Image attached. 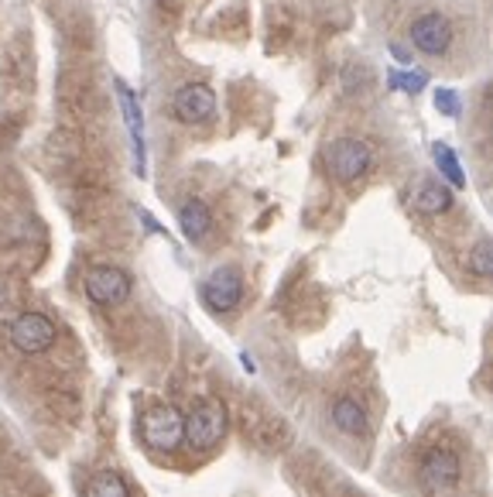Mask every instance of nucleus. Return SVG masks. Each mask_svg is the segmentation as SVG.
<instances>
[{
    "label": "nucleus",
    "instance_id": "8",
    "mask_svg": "<svg viewBox=\"0 0 493 497\" xmlns=\"http://www.w3.org/2000/svg\"><path fill=\"white\" fill-rule=\"evenodd\" d=\"M418 477H422V484H425L428 491H449V487L459 484L463 463L446 446H432V450H425L422 463H418Z\"/></svg>",
    "mask_w": 493,
    "mask_h": 497
},
{
    "label": "nucleus",
    "instance_id": "2",
    "mask_svg": "<svg viewBox=\"0 0 493 497\" xmlns=\"http://www.w3.org/2000/svg\"><path fill=\"white\" fill-rule=\"evenodd\" d=\"M370 165H374V151H370V144L360 141V137H336V141H329V148H326V168H329V175L336 182H343V185L360 182L370 172Z\"/></svg>",
    "mask_w": 493,
    "mask_h": 497
},
{
    "label": "nucleus",
    "instance_id": "6",
    "mask_svg": "<svg viewBox=\"0 0 493 497\" xmlns=\"http://www.w3.org/2000/svg\"><path fill=\"white\" fill-rule=\"evenodd\" d=\"M244 298V274L233 265H223L216 272H209V278L202 281V302L213 313H233Z\"/></svg>",
    "mask_w": 493,
    "mask_h": 497
},
{
    "label": "nucleus",
    "instance_id": "1",
    "mask_svg": "<svg viewBox=\"0 0 493 497\" xmlns=\"http://www.w3.org/2000/svg\"><path fill=\"white\" fill-rule=\"evenodd\" d=\"M226 429H230V411L220 398H199L196 408L185 415V443L199 452L220 446Z\"/></svg>",
    "mask_w": 493,
    "mask_h": 497
},
{
    "label": "nucleus",
    "instance_id": "7",
    "mask_svg": "<svg viewBox=\"0 0 493 497\" xmlns=\"http://www.w3.org/2000/svg\"><path fill=\"white\" fill-rule=\"evenodd\" d=\"M172 113L182 124L199 127L206 120H213V113H216V93L206 83H185L172 96Z\"/></svg>",
    "mask_w": 493,
    "mask_h": 497
},
{
    "label": "nucleus",
    "instance_id": "18",
    "mask_svg": "<svg viewBox=\"0 0 493 497\" xmlns=\"http://www.w3.org/2000/svg\"><path fill=\"white\" fill-rule=\"evenodd\" d=\"M435 110L446 117H459V96L452 90H435Z\"/></svg>",
    "mask_w": 493,
    "mask_h": 497
},
{
    "label": "nucleus",
    "instance_id": "3",
    "mask_svg": "<svg viewBox=\"0 0 493 497\" xmlns=\"http://www.w3.org/2000/svg\"><path fill=\"white\" fill-rule=\"evenodd\" d=\"M141 439L155 452H172L185 443V415L175 405H155L141 419Z\"/></svg>",
    "mask_w": 493,
    "mask_h": 497
},
{
    "label": "nucleus",
    "instance_id": "13",
    "mask_svg": "<svg viewBox=\"0 0 493 497\" xmlns=\"http://www.w3.org/2000/svg\"><path fill=\"white\" fill-rule=\"evenodd\" d=\"M333 426L339 432H346V436H367L370 432V419H367V411H363V405H360L357 398L343 395V398H336V405H333Z\"/></svg>",
    "mask_w": 493,
    "mask_h": 497
},
{
    "label": "nucleus",
    "instance_id": "10",
    "mask_svg": "<svg viewBox=\"0 0 493 497\" xmlns=\"http://www.w3.org/2000/svg\"><path fill=\"white\" fill-rule=\"evenodd\" d=\"M113 90L120 100V113H124V124H127V134L134 144V161H137V175H144V113L137 103V93L124 83V79H113Z\"/></svg>",
    "mask_w": 493,
    "mask_h": 497
},
{
    "label": "nucleus",
    "instance_id": "19",
    "mask_svg": "<svg viewBox=\"0 0 493 497\" xmlns=\"http://www.w3.org/2000/svg\"><path fill=\"white\" fill-rule=\"evenodd\" d=\"M391 52H394V59H398V62H411V52H408L404 45H391Z\"/></svg>",
    "mask_w": 493,
    "mask_h": 497
},
{
    "label": "nucleus",
    "instance_id": "17",
    "mask_svg": "<svg viewBox=\"0 0 493 497\" xmlns=\"http://www.w3.org/2000/svg\"><path fill=\"white\" fill-rule=\"evenodd\" d=\"M387 76H391V86H394V90H404V93H411V96L428 86V72H422V69H404V72L394 69V72H387Z\"/></svg>",
    "mask_w": 493,
    "mask_h": 497
},
{
    "label": "nucleus",
    "instance_id": "16",
    "mask_svg": "<svg viewBox=\"0 0 493 497\" xmlns=\"http://www.w3.org/2000/svg\"><path fill=\"white\" fill-rule=\"evenodd\" d=\"M466 272L476 278H490L493 274V244L490 240H476L473 250L466 254Z\"/></svg>",
    "mask_w": 493,
    "mask_h": 497
},
{
    "label": "nucleus",
    "instance_id": "9",
    "mask_svg": "<svg viewBox=\"0 0 493 497\" xmlns=\"http://www.w3.org/2000/svg\"><path fill=\"white\" fill-rule=\"evenodd\" d=\"M411 45L422 55H446L452 45V21L439 11H428L411 21Z\"/></svg>",
    "mask_w": 493,
    "mask_h": 497
},
{
    "label": "nucleus",
    "instance_id": "5",
    "mask_svg": "<svg viewBox=\"0 0 493 497\" xmlns=\"http://www.w3.org/2000/svg\"><path fill=\"white\" fill-rule=\"evenodd\" d=\"M55 322L45 316V313H21V316L11 322V330H7V339H11V346L18 350V354H45L48 346L55 343Z\"/></svg>",
    "mask_w": 493,
    "mask_h": 497
},
{
    "label": "nucleus",
    "instance_id": "14",
    "mask_svg": "<svg viewBox=\"0 0 493 497\" xmlns=\"http://www.w3.org/2000/svg\"><path fill=\"white\" fill-rule=\"evenodd\" d=\"M432 159H435L439 175H442L452 189H466V172H463V165H459V159H456V151L449 148L446 141H435V144H432Z\"/></svg>",
    "mask_w": 493,
    "mask_h": 497
},
{
    "label": "nucleus",
    "instance_id": "4",
    "mask_svg": "<svg viewBox=\"0 0 493 497\" xmlns=\"http://www.w3.org/2000/svg\"><path fill=\"white\" fill-rule=\"evenodd\" d=\"M83 289H86L90 302L103 306V309H113V306H124L131 298L134 281H131V274L124 272V268H117V265H93L90 272H86Z\"/></svg>",
    "mask_w": 493,
    "mask_h": 497
},
{
    "label": "nucleus",
    "instance_id": "12",
    "mask_svg": "<svg viewBox=\"0 0 493 497\" xmlns=\"http://www.w3.org/2000/svg\"><path fill=\"white\" fill-rule=\"evenodd\" d=\"M179 230L185 240H192V244H199L209 237V230H213V213H209V206L202 203V200H185L179 206Z\"/></svg>",
    "mask_w": 493,
    "mask_h": 497
},
{
    "label": "nucleus",
    "instance_id": "11",
    "mask_svg": "<svg viewBox=\"0 0 493 497\" xmlns=\"http://www.w3.org/2000/svg\"><path fill=\"white\" fill-rule=\"evenodd\" d=\"M411 206H415L422 216H442V213L452 209V189L439 179H425L418 189H415Z\"/></svg>",
    "mask_w": 493,
    "mask_h": 497
},
{
    "label": "nucleus",
    "instance_id": "15",
    "mask_svg": "<svg viewBox=\"0 0 493 497\" xmlns=\"http://www.w3.org/2000/svg\"><path fill=\"white\" fill-rule=\"evenodd\" d=\"M83 497H131L124 477L113 474V470H103V474H93L83 487Z\"/></svg>",
    "mask_w": 493,
    "mask_h": 497
}]
</instances>
